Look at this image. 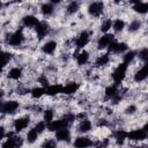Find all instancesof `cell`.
<instances>
[{
    "mask_svg": "<svg viewBox=\"0 0 148 148\" xmlns=\"http://www.w3.org/2000/svg\"><path fill=\"white\" fill-rule=\"evenodd\" d=\"M91 127H92L91 121L88 120V119H83V120H81L80 124H79V132H81V133H87V132H89V131L91 130Z\"/></svg>",
    "mask_w": 148,
    "mask_h": 148,
    "instance_id": "22",
    "label": "cell"
},
{
    "mask_svg": "<svg viewBox=\"0 0 148 148\" xmlns=\"http://www.w3.org/2000/svg\"><path fill=\"white\" fill-rule=\"evenodd\" d=\"M38 81H39V83H40L43 87H46V88H47V87L50 86V84H49V81H47V79H46L45 76H40V77L38 79Z\"/></svg>",
    "mask_w": 148,
    "mask_h": 148,
    "instance_id": "40",
    "label": "cell"
},
{
    "mask_svg": "<svg viewBox=\"0 0 148 148\" xmlns=\"http://www.w3.org/2000/svg\"><path fill=\"white\" fill-rule=\"evenodd\" d=\"M30 94H31V97H32V98H39V97H42L44 94H46V89H45L44 87H36V88L31 89Z\"/></svg>",
    "mask_w": 148,
    "mask_h": 148,
    "instance_id": "25",
    "label": "cell"
},
{
    "mask_svg": "<svg viewBox=\"0 0 148 148\" xmlns=\"http://www.w3.org/2000/svg\"><path fill=\"white\" fill-rule=\"evenodd\" d=\"M22 145V140L21 138L18 136H14L13 133H9L8 134V139H6L2 143V147L1 148H16V147H20Z\"/></svg>",
    "mask_w": 148,
    "mask_h": 148,
    "instance_id": "6",
    "label": "cell"
},
{
    "mask_svg": "<svg viewBox=\"0 0 148 148\" xmlns=\"http://www.w3.org/2000/svg\"><path fill=\"white\" fill-rule=\"evenodd\" d=\"M135 54H136V53H135L134 51H128V52H126V53L123 56V60H124L123 62H125L126 65L130 64V62H132L133 59L135 58Z\"/></svg>",
    "mask_w": 148,
    "mask_h": 148,
    "instance_id": "32",
    "label": "cell"
},
{
    "mask_svg": "<svg viewBox=\"0 0 148 148\" xmlns=\"http://www.w3.org/2000/svg\"><path fill=\"white\" fill-rule=\"evenodd\" d=\"M126 138H127V132L124 131V130H118L116 132V134H114V139H116L118 145H121Z\"/></svg>",
    "mask_w": 148,
    "mask_h": 148,
    "instance_id": "28",
    "label": "cell"
},
{
    "mask_svg": "<svg viewBox=\"0 0 148 148\" xmlns=\"http://www.w3.org/2000/svg\"><path fill=\"white\" fill-rule=\"evenodd\" d=\"M112 27H113V30H114V31L120 32V31H123L124 28H125V22H124L121 18H117V20L113 22Z\"/></svg>",
    "mask_w": 148,
    "mask_h": 148,
    "instance_id": "30",
    "label": "cell"
},
{
    "mask_svg": "<svg viewBox=\"0 0 148 148\" xmlns=\"http://www.w3.org/2000/svg\"><path fill=\"white\" fill-rule=\"evenodd\" d=\"M103 10H104V3L101 2V1H95V2H91L89 6H88V13L94 16V17H98L103 14Z\"/></svg>",
    "mask_w": 148,
    "mask_h": 148,
    "instance_id": "3",
    "label": "cell"
},
{
    "mask_svg": "<svg viewBox=\"0 0 148 148\" xmlns=\"http://www.w3.org/2000/svg\"><path fill=\"white\" fill-rule=\"evenodd\" d=\"M56 138H57L58 141L68 142L69 139H71V132H69V130L67 127L62 128V130H59L58 132H56Z\"/></svg>",
    "mask_w": 148,
    "mask_h": 148,
    "instance_id": "16",
    "label": "cell"
},
{
    "mask_svg": "<svg viewBox=\"0 0 148 148\" xmlns=\"http://www.w3.org/2000/svg\"><path fill=\"white\" fill-rule=\"evenodd\" d=\"M90 146H92V140L88 136H79L74 140L75 148H88Z\"/></svg>",
    "mask_w": 148,
    "mask_h": 148,
    "instance_id": "11",
    "label": "cell"
},
{
    "mask_svg": "<svg viewBox=\"0 0 148 148\" xmlns=\"http://www.w3.org/2000/svg\"><path fill=\"white\" fill-rule=\"evenodd\" d=\"M88 42H89V32L84 30V31H82V32L79 35V37L76 38L75 45H76L77 49H82L83 46H86V45L88 44Z\"/></svg>",
    "mask_w": 148,
    "mask_h": 148,
    "instance_id": "13",
    "label": "cell"
},
{
    "mask_svg": "<svg viewBox=\"0 0 148 148\" xmlns=\"http://www.w3.org/2000/svg\"><path fill=\"white\" fill-rule=\"evenodd\" d=\"M135 111H136V106H135V105H130V106L126 109V113H130V114L134 113Z\"/></svg>",
    "mask_w": 148,
    "mask_h": 148,
    "instance_id": "41",
    "label": "cell"
},
{
    "mask_svg": "<svg viewBox=\"0 0 148 148\" xmlns=\"http://www.w3.org/2000/svg\"><path fill=\"white\" fill-rule=\"evenodd\" d=\"M35 130L40 134L43 133L45 130H46V123L45 121H38L36 125H35Z\"/></svg>",
    "mask_w": 148,
    "mask_h": 148,
    "instance_id": "38",
    "label": "cell"
},
{
    "mask_svg": "<svg viewBox=\"0 0 148 148\" xmlns=\"http://www.w3.org/2000/svg\"><path fill=\"white\" fill-rule=\"evenodd\" d=\"M88 60H89V53L87 52V51H81L77 56H76V62H77V65H80V66H82V65H86L87 62H88Z\"/></svg>",
    "mask_w": 148,
    "mask_h": 148,
    "instance_id": "23",
    "label": "cell"
},
{
    "mask_svg": "<svg viewBox=\"0 0 148 148\" xmlns=\"http://www.w3.org/2000/svg\"><path fill=\"white\" fill-rule=\"evenodd\" d=\"M105 95H106V97L113 99L114 102H118V101L120 99V95H119L117 84H112V86L106 87V89H105Z\"/></svg>",
    "mask_w": 148,
    "mask_h": 148,
    "instance_id": "12",
    "label": "cell"
},
{
    "mask_svg": "<svg viewBox=\"0 0 148 148\" xmlns=\"http://www.w3.org/2000/svg\"><path fill=\"white\" fill-rule=\"evenodd\" d=\"M147 138V133L143 128H139V130H133L131 132L127 133V139L132 140V141H142Z\"/></svg>",
    "mask_w": 148,
    "mask_h": 148,
    "instance_id": "7",
    "label": "cell"
},
{
    "mask_svg": "<svg viewBox=\"0 0 148 148\" xmlns=\"http://www.w3.org/2000/svg\"><path fill=\"white\" fill-rule=\"evenodd\" d=\"M35 30H36V34H37L38 38L42 39V38H44V37L49 34V31H50V25H49L47 22L40 21V22H38V24L35 27Z\"/></svg>",
    "mask_w": 148,
    "mask_h": 148,
    "instance_id": "8",
    "label": "cell"
},
{
    "mask_svg": "<svg viewBox=\"0 0 148 148\" xmlns=\"http://www.w3.org/2000/svg\"><path fill=\"white\" fill-rule=\"evenodd\" d=\"M29 123H30V118L28 116L20 117L17 119H15L14 120V130H15V132H22L23 130H25L28 127Z\"/></svg>",
    "mask_w": 148,
    "mask_h": 148,
    "instance_id": "9",
    "label": "cell"
},
{
    "mask_svg": "<svg viewBox=\"0 0 148 148\" xmlns=\"http://www.w3.org/2000/svg\"><path fill=\"white\" fill-rule=\"evenodd\" d=\"M69 124L66 121V119L62 117L61 119H57V120H53L51 121L50 124H47V130L50 132H58L59 130H62V128H66L68 127Z\"/></svg>",
    "mask_w": 148,
    "mask_h": 148,
    "instance_id": "5",
    "label": "cell"
},
{
    "mask_svg": "<svg viewBox=\"0 0 148 148\" xmlns=\"http://www.w3.org/2000/svg\"><path fill=\"white\" fill-rule=\"evenodd\" d=\"M135 148H145V147H135Z\"/></svg>",
    "mask_w": 148,
    "mask_h": 148,
    "instance_id": "45",
    "label": "cell"
},
{
    "mask_svg": "<svg viewBox=\"0 0 148 148\" xmlns=\"http://www.w3.org/2000/svg\"><path fill=\"white\" fill-rule=\"evenodd\" d=\"M139 56V58L141 59V60H143V61H146L147 59H148V49H141L140 51H139V53H138Z\"/></svg>",
    "mask_w": 148,
    "mask_h": 148,
    "instance_id": "39",
    "label": "cell"
},
{
    "mask_svg": "<svg viewBox=\"0 0 148 148\" xmlns=\"http://www.w3.org/2000/svg\"><path fill=\"white\" fill-rule=\"evenodd\" d=\"M53 117H54V113L52 110H45L44 112V121L46 124H50L51 121H53Z\"/></svg>",
    "mask_w": 148,
    "mask_h": 148,
    "instance_id": "35",
    "label": "cell"
},
{
    "mask_svg": "<svg viewBox=\"0 0 148 148\" xmlns=\"http://www.w3.org/2000/svg\"><path fill=\"white\" fill-rule=\"evenodd\" d=\"M79 8H80V3L77 1H72L67 6V13L68 14H74L79 10Z\"/></svg>",
    "mask_w": 148,
    "mask_h": 148,
    "instance_id": "31",
    "label": "cell"
},
{
    "mask_svg": "<svg viewBox=\"0 0 148 148\" xmlns=\"http://www.w3.org/2000/svg\"><path fill=\"white\" fill-rule=\"evenodd\" d=\"M62 88H64V86H61L59 83L51 84V86H49L46 88V95H49V96H56V95L62 92Z\"/></svg>",
    "mask_w": 148,
    "mask_h": 148,
    "instance_id": "18",
    "label": "cell"
},
{
    "mask_svg": "<svg viewBox=\"0 0 148 148\" xmlns=\"http://www.w3.org/2000/svg\"><path fill=\"white\" fill-rule=\"evenodd\" d=\"M10 58H12V54H10L9 52L2 51V53H1V66H2V67H5V66L9 62Z\"/></svg>",
    "mask_w": 148,
    "mask_h": 148,
    "instance_id": "34",
    "label": "cell"
},
{
    "mask_svg": "<svg viewBox=\"0 0 148 148\" xmlns=\"http://www.w3.org/2000/svg\"><path fill=\"white\" fill-rule=\"evenodd\" d=\"M145 65H146V66H148V59H147V60L145 61Z\"/></svg>",
    "mask_w": 148,
    "mask_h": 148,
    "instance_id": "44",
    "label": "cell"
},
{
    "mask_svg": "<svg viewBox=\"0 0 148 148\" xmlns=\"http://www.w3.org/2000/svg\"><path fill=\"white\" fill-rule=\"evenodd\" d=\"M148 77V66H143L141 67L139 71H136V73L134 74V81L135 82H142Z\"/></svg>",
    "mask_w": 148,
    "mask_h": 148,
    "instance_id": "15",
    "label": "cell"
},
{
    "mask_svg": "<svg viewBox=\"0 0 148 148\" xmlns=\"http://www.w3.org/2000/svg\"><path fill=\"white\" fill-rule=\"evenodd\" d=\"M38 135H39V133H38V132L35 130V127H34V128H31V130L27 133V141H28L29 143H34L35 141H37Z\"/></svg>",
    "mask_w": 148,
    "mask_h": 148,
    "instance_id": "27",
    "label": "cell"
},
{
    "mask_svg": "<svg viewBox=\"0 0 148 148\" xmlns=\"http://www.w3.org/2000/svg\"><path fill=\"white\" fill-rule=\"evenodd\" d=\"M23 40H24V35H23L22 29L16 30V31L13 32V34L9 36V38H8V43H9V45H12V46H20V45L23 43Z\"/></svg>",
    "mask_w": 148,
    "mask_h": 148,
    "instance_id": "4",
    "label": "cell"
},
{
    "mask_svg": "<svg viewBox=\"0 0 148 148\" xmlns=\"http://www.w3.org/2000/svg\"><path fill=\"white\" fill-rule=\"evenodd\" d=\"M109 61H110V56H109V53L102 54V56H99V57L96 59V66H104V65H106Z\"/></svg>",
    "mask_w": 148,
    "mask_h": 148,
    "instance_id": "29",
    "label": "cell"
},
{
    "mask_svg": "<svg viewBox=\"0 0 148 148\" xmlns=\"http://www.w3.org/2000/svg\"><path fill=\"white\" fill-rule=\"evenodd\" d=\"M42 148H57V143L53 139H46L42 143Z\"/></svg>",
    "mask_w": 148,
    "mask_h": 148,
    "instance_id": "36",
    "label": "cell"
},
{
    "mask_svg": "<svg viewBox=\"0 0 148 148\" xmlns=\"http://www.w3.org/2000/svg\"><path fill=\"white\" fill-rule=\"evenodd\" d=\"M53 10H54V8H53L52 3H43L42 7H40V12H42V14L45 15V16L52 15V14H53Z\"/></svg>",
    "mask_w": 148,
    "mask_h": 148,
    "instance_id": "26",
    "label": "cell"
},
{
    "mask_svg": "<svg viewBox=\"0 0 148 148\" xmlns=\"http://www.w3.org/2000/svg\"><path fill=\"white\" fill-rule=\"evenodd\" d=\"M112 21L110 20V18H106L102 24H101V31H103V32H106L111 27H112Z\"/></svg>",
    "mask_w": 148,
    "mask_h": 148,
    "instance_id": "37",
    "label": "cell"
},
{
    "mask_svg": "<svg viewBox=\"0 0 148 148\" xmlns=\"http://www.w3.org/2000/svg\"><path fill=\"white\" fill-rule=\"evenodd\" d=\"M18 106H20V103L17 101L9 99V101L2 103V105H1V112L2 113H6V114H12V113H15L16 112V110L18 109Z\"/></svg>",
    "mask_w": 148,
    "mask_h": 148,
    "instance_id": "2",
    "label": "cell"
},
{
    "mask_svg": "<svg viewBox=\"0 0 148 148\" xmlns=\"http://www.w3.org/2000/svg\"><path fill=\"white\" fill-rule=\"evenodd\" d=\"M108 145H109V140H108V139H104V140H102V142L97 146V148H106Z\"/></svg>",
    "mask_w": 148,
    "mask_h": 148,
    "instance_id": "42",
    "label": "cell"
},
{
    "mask_svg": "<svg viewBox=\"0 0 148 148\" xmlns=\"http://www.w3.org/2000/svg\"><path fill=\"white\" fill-rule=\"evenodd\" d=\"M143 130L146 131V133H148V121L146 123V125H145V127H143Z\"/></svg>",
    "mask_w": 148,
    "mask_h": 148,
    "instance_id": "43",
    "label": "cell"
},
{
    "mask_svg": "<svg viewBox=\"0 0 148 148\" xmlns=\"http://www.w3.org/2000/svg\"><path fill=\"white\" fill-rule=\"evenodd\" d=\"M133 10L135 13L139 14H146L148 13V2H141V1H136L133 6Z\"/></svg>",
    "mask_w": 148,
    "mask_h": 148,
    "instance_id": "21",
    "label": "cell"
},
{
    "mask_svg": "<svg viewBox=\"0 0 148 148\" xmlns=\"http://www.w3.org/2000/svg\"><path fill=\"white\" fill-rule=\"evenodd\" d=\"M79 83H76V82H71V83H68V84H66L64 88H62V94H65V95H72V94H74V92H76L77 90H79Z\"/></svg>",
    "mask_w": 148,
    "mask_h": 148,
    "instance_id": "20",
    "label": "cell"
},
{
    "mask_svg": "<svg viewBox=\"0 0 148 148\" xmlns=\"http://www.w3.org/2000/svg\"><path fill=\"white\" fill-rule=\"evenodd\" d=\"M127 49H128V46L126 43H118V42H113L109 46V51L114 52V53H123V52L127 51Z\"/></svg>",
    "mask_w": 148,
    "mask_h": 148,
    "instance_id": "14",
    "label": "cell"
},
{
    "mask_svg": "<svg viewBox=\"0 0 148 148\" xmlns=\"http://www.w3.org/2000/svg\"><path fill=\"white\" fill-rule=\"evenodd\" d=\"M22 76V69L20 67H13L8 72V77L13 80H18Z\"/></svg>",
    "mask_w": 148,
    "mask_h": 148,
    "instance_id": "24",
    "label": "cell"
},
{
    "mask_svg": "<svg viewBox=\"0 0 148 148\" xmlns=\"http://www.w3.org/2000/svg\"><path fill=\"white\" fill-rule=\"evenodd\" d=\"M113 35L112 34H105V35H103L99 39H98V42H97V47L99 49V50H102V49H105V47H109L112 43H113Z\"/></svg>",
    "mask_w": 148,
    "mask_h": 148,
    "instance_id": "10",
    "label": "cell"
},
{
    "mask_svg": "<svg viewBox=\"0 0 148 148\" xmlns=\"http://www.w3.org/2000/svg\"><path fill=\"white\" fill-rule=\"evenodd\" d=\"M140 27H141V22H140L139 20H134V21H132V22L130 23V25H128V31H130V32H134V31L139 30Z\"/></svg>",
    "mask_w": 148,
    "mask_h": 148,
    "instance_id": "33",
    "label": "cell"
},
{
    "mask_svg": "<svg viewBox=\"0 0 148 148\" xmlns=\"http://www.w3.org/2000/svg\"><path fill=\"white\" fill-rule=\"evenodd\" d=\"M57 49V43L54 40H49L42 46V51L45 54H52Z\"/></svg>",
    "mask_w": 148,
    "mask_h": 148,
    "instance_id": "19",
    "label": "cell"
},
{
    "mask_svg": "<svg viewBox=\"0 0 148 148\" xmlns=\"http://www.w3.org/2000/svg\"><path fill=\"white\" fill-rule=\"evenodd\" d=\"M22 22H23V25L27 27V28H34L38 24V18L34 15H27L22 18Z\"/></svg>",
    "mask_w": 148,
    "mask_h": 148,
    "instance_id": "17",
    "label": "cell"
},
{
    "mask_svg": "<svg viewBox=\"0 0 148 148\" xmlns=\"http://www.w3.org/2000/svg\"><path fill=\"white\" fill-rule=\"evenodd\" d=\"M126 72H127V65L125 62H121L116 67V69L112 73V80L114 81L116 84H119L123 82V80L126 76Z\"/></svg>",
    "mask_w": 148,
    "mask_h": 148,
    "instance_id": "1",
    "label": "cell"
}]
</instances>
